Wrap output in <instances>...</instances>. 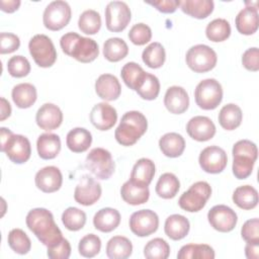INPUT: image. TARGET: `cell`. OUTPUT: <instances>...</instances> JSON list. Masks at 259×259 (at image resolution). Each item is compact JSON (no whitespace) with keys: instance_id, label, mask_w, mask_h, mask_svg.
<instances>
[{"instance_id":"obj_25","label":"cell","mask_w":259,"mask_h":259,"mask_svg":"<svg viewBox=\"0 0 259 259\" xmlns=\"http://www.w3.org/2000/svg\"><path fill=\"white\" fill-rule=\"evenodd\" d=\"M38 156L44 160L56 158L61 151V140L56 134L46 133L38 137L36 141Z\"/></svg>"},{"instance_id":"obj_18","label":"cell","mask_w":259,"mask_h":259,"mask_svg":"<svg viewBox=\"0 0 259 259\" xmlns=\"http://www.w3.org/2000/svg\"><path fill=\"white\" fill-rule=\"evenodd\" d=\"M186 132L193 140L205 142L215 135V125L209 117L197 115L189 119L186 124Z\"/></svg>"},{"instance_id":"obj_15","label":"cell","mask_w":259,"mask_h":259,"mask_svg":"<svg viewBox=\"0 0 259 259\" xmlns=\"http://www.w3.org/2000/svg\"><path fill=\"white\" fill-rule=\"evenodd\" d=\"M101 185L88 174L83 175L74 191L75 200L82 205L89 206L94 204L101 196Z\"/></svg>"},{"instance_id":"obj_37","label":"cell","mask_w":259,"mask_h":259,"mask_svg":"<svg viewBox=\"0 0 259 259\" xmlns=\"http://www.w3.org/2000/svg\"><path fill=\"white\" fill-rule=\"evenodd\" d=\"M128 47L120 37H110L103 45V56L109 62H118L126 57Z\"/></svg>"},{"instance_id":"obj_52","label":"cell","mask_w":259,"mask_h":259,"mask_svg":"<svg viewBox=\"0 0 259 259\" xmlns=\"http://www.w3.org/2000/svg\"><path fill=\"white\" fill-rule=\"evenodd\" d=\"M0 53L3 54H10L18 50L20 46L19 37L10 32H1L0 33Z\"/></svg>"},{"instance_id":"obj_12","label":"cell","mask_w":259,"mask_h":259,"mask_svg":"<svg viewBox=\"0 0 259 259\" xmlns=\"http://www.w3.org/2000/svg\"><path fill=\"white\" fill-rule=\"evenodd\" d=\"M132 18L128 5L123 1H111L105 8V21L108 30L113 32L122 31Z\"/></svg>"},{"instance_id":"obj_51","label":"cell","mask_w":259,"mask_h":259,"mask_svg":"<svg viewBox=\"0 0 259 259\" xmlns=\"http://www.w3.org/2000/svg\"><path fill=\"white\" fill-rule=\"evenodd\" d=\"M48 257L51 259H68L71 255V245L65 238L58 244L48 248Z\"/></svg>"},{"instance_id":"obj_4","label":"cell","mask_w":259,"mask_h":259,"mask_svg":"<svg viewBox=\"0 0 259 259\" xmlns=\"http://www.w3.org/2000/svg\"><path fill=\"white\" fill-rule=\"evenodd\" d=\"M258 157L257 146L249 140H240L233 147V173L238 179H246L253 171Z\"/></svg>"},{"instance_id":"obj_36","label":"cell","mask_w":259,"mask_h":259,"mask_svg":"<svg viewBox=\"0 0 259 259\" xmlns=\"http://www.w3.org/2000/svg\"><path fill=\"white\" fill-rule=\"evenodd\" d=\"M179 188L180 182L176 175L167 172L159 177L156 184V193L164 199H170L175 197L179 191Z\"/></svg>"},{"instance_id":"obj_2","label":"cell","mask_w":259,"mask_h":259,"mask_svg":"<svg viewBox=\"0 0 259 259\" xmlns=\"http://www.w3.org/2000/svg\"><path fill=\"white\" fill-rule=\"evenodd\" d=\"M62 51L81 63H90L99 55L97 42L89 37H84L76 32H67L60 39Z\"/></svg>"},{"instance_id":"obj_47","label":"cell","mask_w":259,"mask_h":259,"mask_svg":"<svg viewBox=\"0 0 259 259\" xmlns=\"http://www.w3.org/2000/svg\"><path fill=\"white\" fill-rule=\"evenodd\" d=\"M101 249V240L97 235L88 234L84 236L78 245V251L81 256L92 258L96 256Z\"/></svg>"},{"instance_id":"obj_55","label":"cell","mask_w":259,"mask_h":259,"mask_svg":"<svg viewBox=\"0 0 259 259\" xmlns=\"http://www.w3.org/2000/svg\"><path fill=\"white\" fill-rule=\"evenodd\" d=\"M20 1L19 0H1L0 1V6H1V10L7 13H12L14 11H16L19 6H20Z\"/></svg>"},{"instance_id":"obj_6","label":"cell","mask_w":259,"mask_h":259,"mask_svg":"<svg viewBox=\"0 0 259 259\" xmlns=\"http://www.w3.org/2000/svg\"><path fill=\"white\" fill-rule=\"evenodd\" d=\"M85 166L100 180L109 179L115 169V163L110 152L103 148L92 149L86 157Z\"/></svg>"},{"instance_id":"obj_43","label":"cell","mask_w":259,"mask_h":259,"mask_svg":"<svg viewBox=\"0 0 259 259\" xmlns=\"http://www.w3.org/2000/svg\"><path fill=\"white\" fill-rule=\"evenodd\" d=\"M8 245L17 254L25 255L30 251L31 242L28 236L21 229H13L8 234Z\"/></svg>"},{"instance_id":"obj_28","label":"cell","mask_w":259,"mask_h":259,"mask_svg":"<svg viewBox=\"0 0 259 259\" xmlns=\"http://www.w3.org/2000/svg\"><path fill=\"white\" fill-rule=\"evenodd\" d=\"M190 229L189 221L182 214L169 215L164 225L165 234L172 240L178 241L188 235Z\"/></svg>"},{"instance_id":"obj_54","label":"cell","mask_w":259,"mask_h":259,"mask_svg":"<svg viewBox=\"0 0 259 259\" xmlns=\"http://www.w3.org/2000/svg\"><path fill=\"white\" fill-rule=\"evenodd\" d=\"M147 4L154 6L157 10L163 13H173L180 6L179 0H158V1H147Z\"/></svg>"},{"instance_id":"obj_13","label":"cell","mask_w":259,"mask_h":259,"mask_svg":"<svg viewBox=\"0 0 259 259\" xmlns=\"http://www.w3.org/2000/svg\"><path fill=\"white\" fill-rule=\"evenodd\" d=\"M159 227V217L151 209L135 211L130 218V229L138 237H147L155 233Z\"/></svg>"},{"instance_id":"obj_1","label":"cell","mask_w":259,"mask_h":259,"mask_svg":"<svg viewBox=\"0 0 259 259\" xmlns=\"http://www.w3.org/2000/svg\"><path fill=\"white\" fill-rule=\"evenodd\" d=\"M27 228L47 248L62 241L63 235L55 223L53 213L47 208L36 207L28 211L26 219Z\"/></svg>"},{"instance_id":"obj_41","label":"cell","mask_w":259,"mask_h":259,"mask_svg":"<svg viewBox=\"0 0 259 259\" xmlns=\"http://www.w3.org/2000/svg\"><path fill=\"white\" fill-rule=\"evenodd\" d=\"M206 37L214 42L226 40L231 34V25L227 19L215 18L205 28Z\"/></svg>"},{"instance_id":"obj_40","label":"cell","mask_w":259,"mask_h":259,"mask_svg":"<svg viewBox=\"0 0 259 259\" xmlns=\"http://www.w3.org/2000/svg\"><path fill=\"white\" fill-rule=\"evenodd\" d=\"M146 72L144 69L135 62H128L121 68L120 75L122 81L132 90H137L140 86Z\"/></svg>"},{"instance_id":"obj_16","label":"cell","mask_w":259,"mask_h":259,"mask_svg":"<svg viewBox=\"0 0 259 259\" xmlns=\"http://www.w3.org/2000/svg\"><path fill=\"white\" fill-rule=\"evenodd\" d=\"M207 220L210 226L222 233L231 232L237 225V213L230 206L219 204L212 206L207 212Z\"/></svg>"},{"instance_id":"obj_57","label":"cell","mask_w":259,"mask_h":259,"mask_svg":"<svg viewBox=\"0 0 259 259\" xmlns=\"http://www.w3.org/2000/svg\"><path fill=\"white\" fill-rule=\"evenodd\" d=\"M0 114H1L0 115V120L1 121L6 119L7 117H9L10 114H11L10 103L4 97H1V113Z\"/></svg>"},{"instance_id":"obj_26","label":"cell","mask_w":259,"mask_h":259,"mask_svg":"<svg viewBox=\"0 0 259 259\" xmlns=\"http://www.w3.org/2000/svg\"><path fill=\"white\" fill-rule=\"evenodd\" d=\"M237 30L245 35L253 34L258 29V11L256 8L246 6L236 16Z\"/></svg>"},{"instance_id":"obj_45","label":"cell","mask_w":259,"mask_h":259,"mask_svg":"<svg viewBox=\"0 0 259 259\" xmlns=\"http://www.w3.org/2000/svg\"><path fill=\"white\" fill-rule=\"evenodd\" d=\"M62 222L69 231H79L86 224V213L77 207L71 206L64 210Z\"/></svg>"},{"instance_id":"obj_49","label":"cell","mask_w":259,"mask_h":259,"mask_svg":"<svg viewBox=\"0 0 259 259\" xmlns=\"http://www.w3.org/2000/svg\"><path fill=\"white\" fill-rule=\"evenodd\" d=\"M130 40L137 46H144L152 38V30L145 23L135 24L128 31Z\"/></svg>"},{"instance_id":"obj_3","label":"cell","mask_w":259,"mask_h":259,"mask_svg":"<svg viewBox=\"0 0 259 259\" xmlns=\"http://www.w3.org/2000/svg\"><path fill=\"white\" fill-rule=\"evenodd\" d=\"M148 121L146 116L137 110L125 112L115 130L114 137L118 144L128 147L135 145L146 133Z\"/></svg>"},{"instance_id":"obj_22","label":"cell","mask_w":259,"mask_h":259,"mask_svg":"<svg viewBox=\"0 0 259 259\" xmlns=\"http://www.w3.org/2000/svg\"><path fill=\"white\" fill-rule=\"evenodd\" d=\"M96 94L103 100H116L121 92V86L118 79L111 74L100 75L95 82Z\"/></svg>"},{"instance_id":"obj_20","label":"cell","mask_w":259,"mask_h":259,"mask_svg":"<svg viewBox=\"0 0 259 259\" xmlns=\"http://www.w3.org/2000/svg\"><path fill=\"white\" fill-rule=\"evenodd\" d=\"M35 121L41 130H56L63 121L62 110L56 104L45 103L38 108L35 115Z\"/></svg>"},{"instance_id":"obj_17","label":"cell","mask_w":259,"mask_h":259,"mask_svg":"<svg viewBox=\"0 0 259 259\" xmlns=\"http://www.w3.org/2000/svg\"><path fill=\"white\" fill-rule=\"evenodd\" d=\"M116 120V109L106 102L97 103L91 109L90 121L99 131H108L115 124Z\"/></svg>"},{"instance_id":"obj_33","label":"cell","mask_w":259,"mask_h":259,"mask_svg":"<svg viewBox=\"0 0 259 259\" xmlns=\"http://www.w3.org/2000/svg\"><path fill=\"white\" fill-rule=\"evenodd\" d=\"M133 253L132 242L123 236L112 237L106 245V255L110 259H125Z\"/></svg>"},{"instance_id":"obj_7","label":"cell","mask_w":259,"mask_h":259,"mask_svg":"<svg viewBox=\"0 0 259 259\" xmlns=\"http://www.w3.org/2000/svg\"><path fill=\"white\" fill-rule=\"evenodd\" d=\"M194 98L196 104L204 110L217 108L223 99L221 83L212 78L200 81L195 88Z\"/></svg>"},{"instance_id":"obj_53","label":"cell","mask_w":259,"mask_h":259,"mask_svg":"<svg viewBox=\"0 0 259 259\" xmlns=\"http://www.w3.org/2000/svg\"><path fill=\"white\" fill-rule=\"evenodd\" d=\"M243 66L252 72L259 70V50L258 48H250L242 56Z\"/></svg>"},{"instance_id":"obj_31","label":"cell","mask_w":259,"mask_h":259,"mask_svg":"<svg viewBox=\"0 0 259 259\" xmlns=\"http://www.w3.org/2000/svg\"><path fill=\"white\" fill-rule=\"evenodd\" d=\"M11 96L17 107L28 108L36 101V88L30 83H20L13 87Z\"/></svg>"},{"instance_id":"obj_44","label":"cell","mask_w":259,"mask_h":259,"mask_svg":"<svg viewBox=\"0 0 259 259\" xmlns=\"http://www.w3.org/2000/svg\"><path fill=\"white\" fill-rule=\"evenodd\" d=\"M136 91L143 99H146V100L156 99L160 92L159 79L155 75L146 72L140 86Z\"/></svg>"},{"instance_id":"obj_27","label":"cell","mask_w":259,"mask_h":259,"mask_svg":"<svg viewBox=\"0 0 259 259\" xmlns=\"http://www.w3.org/2000/svg\"><path fill=\"white\" fill-rule=\"evenodd\" d=\"M121 198L128 204L139 205L148 201L150 190L148 186H141L131 180L124 182L120 188Z\"/></svg>"},{"instance_id":"obj_50","label":"cell","mask_w":259,"mask_h":259,"mask_svg":"<svg viewBox=\"0 0 259 259\" xmlns=\"http://www.w3.org/2000/svg\"><path fill=\"white\" fill-rule=\"evenodd\" d=\"M241 236L246 242L259 243V220L254 218L246 221L241 229Z\"/></svg>"},{"instance_id":"obj_10","label":"cell","mask_w":259,"mask_h":259,"mask_svg":"<svg viewBox=\"0 0 259 259\" xmlns=\"http://www.w3.org/2000/svg\"><path fill=\"white\" fill-rule=\"evenodd\" d=\"M186 64L195 73L212 70L218 62L217 53L206 45H195L186 53Z\"/></svg>"},{"instance_id":"obj_35","label":"cell","mask_w":259,"mask_h":259,"mask_svg":"<svg viewBox=\"0 0 259 259\" xmlns=\"http://www.w3.org/2000/svg\"><path fill=\"white\" fill-rule=\"evenodd\" d=\"M234 203L242 209H252L258 204V192L251 185H242L233 193Z\"/></svg>"},{"instance_id":"obj_34","label":"cell","mask_w":259,"mask_h":259,"mask_svg":"<svg viewBox=\"0 0 259 259\" xmlns=\"http://www.w3.org/2000/svg\"><path fill=\"white\" fill-rule=\"evenodd\" d=\"M219 122L227 131H233L240 126L243 118L241 108L234 103H229L222 107L219 113Z\"/></svg>"},{"instance_id":"obj_11","label":"cell","mask_w":259,"mask_h":259,"mask_svg":"<svg viewBox=\"0 0 259 259\" xmlns=\"http://www.w3.org/2000/svg\"><path fill=\"white\" fill-rule=\"evenodd\" d=\"M72 11L68 2L62 0L53 1L44 11V25L50 30H60L69 23Z\"/></svg>"},{"instance_id":"obj_9","label":"cell","mask_w":259,"mask_h":259,"mask_svg":"<svg viewBox=\"0 0 259 259\" xmlns=\"http://www.w3.org/2000/svg\"><path fill=\"white\" fill-rule=\"evenodd\" d=\"M210 195V185L205 181H197L193 183L187 191L182 193L178 200V204L186 211L196 212L204 207Z\"/></svg>"},{"instance_id":"obj_19","label":"cell","mask_w":259,"mask_h":259,"mask_svg":"<svg viewBox=\"0 0 259 259\" xmlns=\"http://www.w3.org/2000/svg\"><path fill=\"white\" fill-rule=\"evenodd\" d=\"M34 181L36 187L42 192L52 193L61 188L63 176L58 167L47 166L36 172Z\"/></svg>"},{"instance_id":"obj_23","label":"cell","mask_w":259,"mask_h":259,"mask_svg":"<svg viewBox=\"0 0 259 259\" xmlns=\"http://www.w3.org/2000/svg\"><path fill=\"white\" fill-rule=\"evenodd\" d=\"M155 175V164L148 158H142L136 162L131 172L130 180L141 186H149Z\"/></svg>"},{"instance_id":"obj_39","label":"cell","mask_w":259,"mask_h":259,"mask_svg":"<svg viewBox=\"0 0 259 259\" xmlns=\"http://www.w3.org/2000/svg\"><path fill=\"white\" fill-rule=\"evenodd\" d=\"M143 62L152 69H158L162 67L165 63L166 53L164 47L157 41L151 42L142 54Z\"/></svg>"},{"instance_id":"obj_21","label":"cell","mask_w":259,"mask_h":259,"mask_svg":"<svg viewBox=\"0 0 259 259\" xmlns=\"http://www.w3.org/2000/svg\"><path fill=\"white\" fill-rule=\"evenodd\" d=\"M164 105L174 114L185 112L189 106V97L186 90L181 86H171L164 96Z\"/></svg>"},{"instance_id":"obj_48","label":"cell","mask_w":259,"mask_h":259,"mask_svg":"<svg viewBox=\"0 0 259 259\" xmlns=\"http://www.w3.org/2000/svg\"><path fill=\"white\" fill-rule=\"evenodd\" d=\"M8 73L15 78H22L29 74L30 64L23 56H13L7 62Z\"/></svg>"},{"instance_id":"obj_46","label":"cell","mask_w":259,"mask_h":259,"mask_svg":"<svg viewBox=\"0 0 259 259\" xmlns=\"http://www.w3.org/2000/svg\"><path fill=\"white\" fill-rule=\"evenodd\" d=\"M144 255L148 259H166L170 255V246L162 238L152 239L146 244Z\"/></svg>"},{"instance_id":"obj_32","label":"cell","mask_w":259,"mask_h":259,"mask_svg":"<svg viewBox=\"0 0 259 259\" xmlns=\"http://www.w3.org/2000/svg\"><path fill=\"white\" fill-rule=\"evenodd\" d=\"M181 10L197 19H203L207 17L213 11L212 0H184L180 1Z\"/></svg>"},{"instance_id":"obj_56","label":"cell","mask_w":259,"mask_h":259,"mask_svg":"<svg viewBox=\"0 0 259 259\" xmlns=\"http://www.w3.org/2000/svg\"><path fill=\"white\" fill-rule=\"evenodd\" d=\"M245 255L248 259H258L259 257V243L247 242L245 246Z\"/></svg>"},{"instance_id":"obj_5","label":"cell","mask_w":259,"mask_h":259,"mask_svg":"<svg viewBox=\"0 0 259 259\" xmlns=\"http://www.w3.org/2000/svg\"><path fill=\"white\" fill-rule=\"evenodd\" d=\"M1 151L6 154L9 160L15 164H23L31 154L29 140L22 135H15L9 128H0Z\"/></svg>"},{"instance_id":"obj_42","label":"cell","mask_w":259,"mask_h":259,"mask_svg":"<svg viewBox=\"0 0 259 259\" xmlns=\"http://www.w3.org/2000/svg\"><path fill=\"white\" fill-rule=\"evenodd\" d=\"M78 26L79 29L86 34L97 33L101 27L100 14L93 9L83 11L79 17Z\"/></svg>"},{"instance_id":"obj_24","label":"cell","mask_w":259,"mask_h":259,"mask_svg":"<svg viewBox=\"0 0 259 259\" xmlns=\"http://www.w3.org/2000/svg\"><path fill=\"white\" fill-rule=\"evenodd\" d=\"M120 223V213L112 207L99 209L93 218L94 228L103 233H109L115 230Z\"/></svg>"},{"instance_id":"obj_38","label":"cell","mask_w":259,"mask_h":259,"mask_svg":"<svg viewBox=\"0 0 259 259\" xmlns=\"http://www.w3.org/2000/svg\"><path fill=\"white\" fill-rule=\"evenodd\" d=\"M213 249L206 244H187L180 248L178 259H213Z\"/></svg>"},{"instance_id":"obj_8","label":"cell","mask_w":259,"mask_h":259,"mask_svg":"<svg viewBox=\"0 0 259 259\" xmlns=\"http://www.w3.org/2000/svg\"><path fill=\"white\" fill-rule=\"evenodd\" d=\"M29 53L35 64L41 68L53 66L57 60V51L52 39L46 34H35L28 42Z\"/></svg>"},{"instance_id":"obj_14","label":"cell","mask_w":259,"mask_h":259,"mask_svg":"<svg viewBox=\"0 0 259 259\" xmlns=\"http://www.w3.org/2000/svg\"><path fill=\"white\" fill-rule=\"evenodd\" d=\"M198 162L203 171L218 174L226 168L228 157L224 149L218 146H209L200 152Z\"/></svg>"},{"instance_id":"obj_30","label":"cell","mask_w":259,"mask_h":259,"mask_svg":"<svg viewBox=\"0 0 259 259\" xmlns=\"http://www.w3.org/2000/svg\"><path fill=\"white\" fill-rule=\"evenodd\" d=\"M92 143L91 133L84 127H75L71 130L66 139L68 148L74 153H83L89 149Z\"/></svg>"},{"instance_id":"obj_29","label":"cell","mask_w":259,"mask_h":259,"mask_svg":"<svg viewBox=\"0 0 259 259\" xmlns=\"http://www.w3.org/2000/svg\"><path fill=\"white\" fill-rule=\"evenodd\" d=\"M159 147L166 157L177 158L182 155L185 149V141L177 133H167L160 138Z\"/></svg>"}]
</instances>
